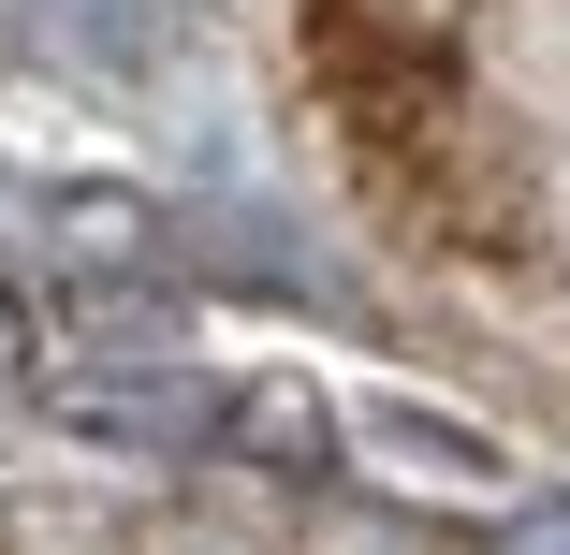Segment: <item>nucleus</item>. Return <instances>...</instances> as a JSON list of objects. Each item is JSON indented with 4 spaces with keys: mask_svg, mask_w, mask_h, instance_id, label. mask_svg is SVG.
Here are the masks:
<instances>
[{
    "mask_svg": "<svg viewBox=\"0 0 570 555\" xmlns=\"http://www.w3.org/2000/svg\"><path fill=\"white\" fill-rule=\"evenodd\" d=\"M59 409H73V424H102V438H147V454H205L219 380H205V366H132V351H88V366L59 380Z\"/></svg>",
    "mask_w": 570,
    "mask_h": 555,
    "instance_id": "obj_1",
    "label": "nucleus"
},
{
    "mask_svg": "<svg viewBox=\"0 0 570 555\" xmlns=\"http://www.w3.org/2000/svg\"><path fill=\"white\" fill-rule=\"evenodd\" d=\"M30 44L73 59V73H88V59H102V73H132V59L161 44V0H30Z\"/></svg>",
    "mask_w": 570,
    "mask_h": 555,
    "instance_id": "obj_2",
    "label": "nucleus"
},
{
    "mask_svg": "<svg viewBox=\"0 0 570 555\" xmlns=\"http://www.w3.org/2000/svg\"><path fill=\"white\" fill-rule=\"evenodd\" d=\"M469 555H570V497H498V526Z\"/></svg>",
    "mask_w": 570,
    "mask_h": 555,
    "instance_id": "obj_3",
    "label": "nucleus"
},
{
    "mask_svg": "<svg viewBox=\"0 0 570 555\" xmlns=\"http://www.w3.org/2000/svg\"><path fill=\"white\" fill-rule=\"evenodd\" d=\"M336 16H352V30H381V44H424L453 0H336Z\"/></svg>",
    "mask_w": 570,
    "mask_h": 555,
    "instance_id": "obj_4",
    "label": "nucleus"
},
{
    "mask_svg": "<svg viewBox=\"0 0 570 555\" xmlns=\"http://www.w3.org/2000/svg\"><path fill=\"white\" fill-rule=\"evenodd\" d=\"M147 555H235V541H147Z\"/></svg>",
    "mask_w": 570,
    "mask_h": 555,
    "instance_id": "obj_5",
    "label": "nucleus"
},
{
    "mask_svg": "<svg viewBox=\"0 0 570 555\" xmlns=\"http://www.w3.org/2000/svg\"><path fill=\"white\" fill-rule=\"evenodd\" d=\"M16 351H30V337H16V307H0V366H16Z\"/></svg>",
    "mask_w": 570,
    "mask_h": 555,
    "instance_id": "obj_6",
    "label": "nucleus"
}]
</instances>
